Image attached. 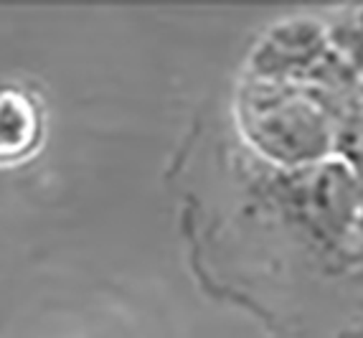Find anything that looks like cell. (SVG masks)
<instances>
[{
    "label": "cell",
    "mask_w": 363,
    "mask_h": 338,
    "mask_svg": "<svg viewBox=\"0 0 363 338\" xmlns=\"http://www.w3.org/2000/svg\"><path fill=\"white\" fill-rule=\"evenodd\" d=\"M41 112L21 89L0 92V163H16L36 151Z\"/></svg>",
    "instance_id": "6da1fadb"
}]
</instances>
